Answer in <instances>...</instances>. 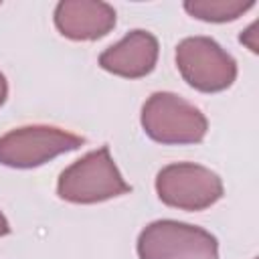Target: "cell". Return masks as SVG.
<instances>
[{
	"mask_svg": "<svg viewBox=\"0 0 259 259\" xmlns=\"http://www.w3.org/2000/svg\"><path fill=\"white\" fill-rule=\"evenodd\" d=\"M130 190L132 186L123 180L107 146L93 150L81 160L73 162L69 168L61 172L57 182L59 196L63 200L77 204H93V202L109 200Z\"/></svg>",
	"mask_w": 259,
	"mask_h": 259,
	"instance_id": "cell-1",
	"label": "cell"
},
{
	"mask_svg": "<svg viewBox=\"0 0 259 259\" xmlns=\"http://www.w3.org/2000/svg\"><path fill=\"white\" fill-rule=\"evenodd\" d=\"M140 121L154 142L168 146L196 144L208 130V121L198 107L168 91H158L148 97Z\"/></svg>",
	"mask_w": 259,
	"mask_h": 259,
	"instance_id": "cell-2",
	"label": "cell"
},
{
	"mask_svg": "<svg viewBox=\"0 0 259 259\" xmlns=\"http://www.w3.org/2000/svg\"><path fill=\"white\" fill-rule=\"evenodd\" d=\"M138 255L140 259H219V243L196 225L164 219L140 233Z\"/></svg>",
	"mask_w": 259,
	"mask_h": 259,
	"instance_id": "cell-3",
	"label": "cell"
},
{
	"mask_svg": "<svg viewBox=\"0 0 259 259\" xmlns=\"http://www.w3.org/2000/svg\"><path fill=\"white\" fill-rule=\"evenodd\" d=\"M176 65L184 81L202 91L217 93L233 85L237 77L235 59L208 36H188L176 47Z\"/></svg>",
	"mask_w": 259,
	"mask_h": 259,
	"instance_id": "cell-4",
	"label": "cell"
},
{
	"mask_svg": "<svg viewBox=\"0 0 259 259\" xmlns=\"http://www.w3.org/2000/svg\"><path fill=\"white\" fill-rule=\"evenodd\" d=\"M85 144L81 136L53 125H26L0 138V164L10 168H34Z\"/></svg>",
	"mask_w": 259,
	"mask_h": 259,
	"instance_id": "cell-5",
	"label": "cell"
},
{
	"mask_svg": "<svg viewBox=\"0 0 259 259\" xmlns=\"http://www.w3.org/2000/svg\"><path fill=\"white\" fill-rule=\"evenodd\" d=\"M156 192L168 206L180 210H204L223 196L221 178L192 162L164 166L156 176Z\"/></svg>",
	"mask_w": 259,
	"mask_h": 259,
	"instance_id": "cell-6",
	"label": "cell"
},
{
	"mask_svg": "<svg viewBox=\"0 0 259 259\" xmlns=\"http://www.w3.org/2000/svg\"><path fill=\"white\" fill-rule=\"evenodd\" d=\"M55 26L71 40H95L115 26V10L97 0H63L55 8Z\"/></svg>",
	"mask_w": 259,
	"mask_h": 259,
	"instance_id": "cell-7",
	"label": "cell"
},
{
	"mask_svg": "<svg viewBox=\"0 0 259 259\" xmlns=\"http://www.w3.org/2000/svg\"><path fill=\"white\" fill-rule=\"evenodd\" d=\"M158 61V40L148 30H132L99 55V65L119 77H146Z\"/></svg>",
	"mask_w": 259,
	"mask_h": 259,
	"instance_id": "cell-8",
	"label": "cell"
},
{
	"mask_svg": "<svg viewBox=\"0 0 259 259\" xmlns=\"http://www.w3.org/2000/svg\"><path fill=\"white\" fill-rule=\"evenodd\" d=\"M253 0H186L184 10L204 22H229L253 8Z\"/></svg>",
	"mask_w": 259,
	"mask_h": 259,
	"instance_id": "cell-9",
	"label": "cell"
},
{
	"mask_svg": "<svg viewBox=\"0 0 259 259\" xmlns=\"http://www.w3.org/2000/svg\"><path fill=\"white\" fill-rule=\"evenodd\" d=\"M241 42L243 45H247L253 53H257L259 51V45H257V22H253L243 34H241Z\"/></svg>",
	"mask_w": 259,
	"mask_h": 259,
	"instance_id": "cell-10",
	"label": "cell"
},
{
	"mask_svg": "<svg viewBox=\"0 0 259 259\" xmlns=\"http://www.w3.org/2000/svg\"><path fill=\"white\" fill-rule=\"evenodd\" d=\"M6 95H8V83H6V77L0 73V107L4 105Z\"/></svg>",
	"mask_w": 259,
	"mask_h": 259,
	"instance_id": "cell-11",
	"label": "cell"
},
{
	"mask_svg": "<svg viewBox=\"0 0 259 259\" xmlns=\"http://www.w3.org/2000/svg\"><path fill=\"white\" fill-rule=\"evenodd\" d=\"M8 231H10V227H8V221H6V217L0 212V237H4Z\"/></svg>",
	"mask_w": 259,
	"mask_h": 259,
	"instance_id": "cell-12",
	"label": "cell"
}]
</instances>
